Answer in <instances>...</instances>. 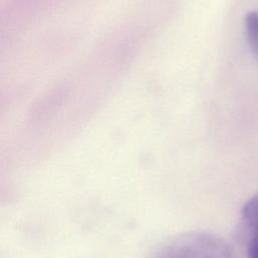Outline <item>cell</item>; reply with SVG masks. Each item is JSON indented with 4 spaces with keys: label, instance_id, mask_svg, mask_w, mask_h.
Returning <instances> with one entry per match:
<instances>
[{
    "label": "cell",
    "instance_id": "1",
    "mask_svg": "<svg viewBox=\"0 0 258 258\" xmlns=\"http://www.w3.org/2000/svg\"><path fill=\"white\" fill-rule=\"evenodd\" d=\"M153 258H232V252L222 238L197 232L172 240Z\"/></svg>",
    "mask_w": 258,
    "mask_h": 258
},
{
    "label": "cell",
    "instance_id": "2",
    "mask_svg": "<svg viewBox=\"0 0 258 258\" xmlns=\"http://www.w3.org/2000/svg\"><path fill=\"white\" fill-rule=\"evenodd\" d=\"M245 26L250 48L258 61V11H251L246 15Z\"/></svg>",
    "mask_w": 258,
    "mask_h": 258
},
{
    "label": "cell",
    "instance_id": "3",
    "mask_svg": "<svg viewBox=\"0 0 258 258\" xmlns=\"http://www.w3.org/2000/svg\"><path fill=\"white\" fill-rule=\"evenodd\" d=\"M242 219L244 223L258 233V195L251 198L242 209Z\"/></svg>",
    "mask_w": 258,
    "mask_h": 258
},
{
    "label": "cell",
    "instance_id": "4",
    "mask_svg": "<svg viewBox=\"0 0 258 258\" xmlns=\"http://www.w3.org/2000/svg\"><path fill=\"white\" fill-rule=\"evenodd\" d=\"M249 258H258V233H255L249 245Z\"/></svg>",
    "mask_w": 258,
    "mask_h": 258
}]
</instances>
